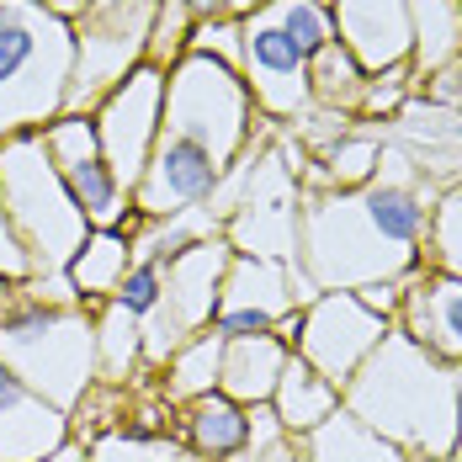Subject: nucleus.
Returning a JSON list of instances; mask_svg holds the SVG:
<instances>
[{"label":"nucleus","instance_id":"nucleus-1","mask_svg":"<svg viewBox=\"0 0 462 462\" xmlns=\"http://www.w3.org/2000/svg\"><path fill=\"white\" fill-rule=\"evenodd\" d=\"M430 208H436V186L388 149L367 186L303 191L292 266L314 282V292H356L372 282H404L425 261Z\"/></svg>","mask_w":462,"mask_h":462},{"label":"nucleus","instance_id":"nucleus-2","mask_svg":"<svg viewBox=\"0 0 462 462\" xmlns=\"http://www.w3.org/2000/svg\"><path fill=\"white\" fill-rule=\"evenodd\" d=\"M261 128L266 117L255 112L234 64L208 53H181L165 69L160 143L134 186V213L171 218L186 208H208Z\"/></svg>","mask_w":462,"mask_h":462},{"label":"nucleus","instance_id":"nucleus-3","mask_svg":"<svg viewBox=\"0 0 462 462\" xmlns=\"http://www.w3.org/2000/svg\"><path fill=\"white\" fill-rule=\"evenodd\" d=\"M340 410L388 436L404 457H452L462 430L457 367L425 356L410 335L388 329L356 377L340 388Z\"/></svg>","mask_w":462,"mask_h":462},{"label":"nucleus","instance_id":"nucleus-4","mask_svg":"<svg viewBox=\"0 0 462 462\" xmlns=\"http://www.w3.org/2000/svg\"><path fill=\"white\" fill-rule=\"evenodd\" d=\"M75 80V22L43 0H0V143L64 117Z\"/></svg>","mask_w":462,"mask_h":462},{"label":"nucleus","instance_id":"nucleus-5","mask_svg":"<svg viewBox=\"0 0 462 462\" xmlns=\"http://www.w3.org/2000/svg\"><path fill=\"white\" fill-rule=\"evenodd\" d=\"M335 43L324 0H272L239 22V80L272 128H298L314 112L309 64Z\"/></svg>","mask_w":462,"mask_h":462},{"label":"nucleus","instance_id":"nucleus-6","mask_svg":"<svg viewBox=\"0 0 462 462\" xmlns=\"http://www.w3.org/2000/svg\"><path fill=\"white\" fill-rule=\"evenodd\" d=\"M0 362L43 404L69 415L96 388V314L75 298H38L22 287L0 314Z\"/></svg>","mask_w":462,"mask_h":462},{"label":"nucleus","instance_id":"nucleus-7","mask_svg":"<svg viewBox=\"0 0 462 462\" xmlns=\"http://www.w3.org/2000/svg\"><path fill=\"white\" fill-rule=\"evenodd\" d=\"M272 123L239 154L224 186L213 191V218L224 224V245L234 255L261 261H298V224H303V181L277 143H266Z\"/></svg>","mask_w":462,"mask_h":462},{"label":"nucleus","instance_id":"nucleus-8","mask_svg":"<svg viewBox=\"0 0 462 462\" xmlns=\"http://www.w3.org/2000/svg\"><path fill=\"white\" fill-rule=\"evenodd\" d=\"M0 197H5V213L22 234L27 255H32V282L64 277L69 261L80 255L91 224L75 208L64 176L53 171V160L43 149V128L0 143Z\"/></svg>","mask_w":462,"mask_h":462},{"label":"nucleus","instance_id":"nucleus-9","mask_svg":"<svg viewBox=\"0 0 462 462\" xmlns=\"http://www.w3.org/2000/svg\"><path fill=\"white\" fill-rule=\"evenodd\" d=\"M160 0H91L75 16V80L64 112L91 117L101 96L117 80H128V69H139L149 59V32H154Z\"/></svg>","mask_w":462,"mask_h":462},{"label":"nucleus","instance_id":"nucleus-10","mask_svg":"<svg viewBox=\"0 0 462 462\" xmlns=\"http://www.w3.org/2000/svg\"><path fill=\"white\" fill-rule=\"evenodd\" d=\"M229 261H234V250L224 245V234H218V239L191 245L186 255H176L165 266V298L143 319V372H160L171 362V351H181L191 335L213 329Z\"/></svg>","mask_w":462,"mask_h":462},{"label":"nucleus","instance_id":"nucleus-11","mask_svg":"<svg viewBox=\"0 0 462 462\" xmlns=\"http://www.w3.org/2000/svg\"><path fill=\"white\" fill-rule=\"evenodd\" d=\"M388 329H393V319L372 314L356 292H319L314 303L298 309V324H292L287 346H292V356H303L319 372L324 383L346 388Z\"/></svg>","mask_w":462,"mask_h":462},{"label":"nucleus","instance_id":"nucleus-12","mask_svg":"<svg viewBox=\"0 0 462 462\" xmlns=\"http://www.w3.org/2000/svg\"><path fill=\"white\" fill-rule=\"evenodd\" d=\"M160 117H165V69L160 64L128 69V80H117L91 112L96 143H101L106 165L117 171V181L128 186V197H134L143 165L160 143Z\"/></svg>","mask_w":462,"mask_h":462},{"label":"nucleus","instance_id":"nucleus-13","mask_svg":"<svg viewBox=\"0 0 462 462\" xmlns=\"http://www.w3.org/2000/svg\"><path fill=\"white\" fill-rule=\"evenodd\" d=\"M43 149H48V160H53V171L64 176V186H69L75 208L86 213V224L91 229H123L134 197H128V186L117 181V171L106 165L91 117H80V112L53 117L43 128Z\"/></svg>","mask_w":462,"mask_h":462},{"label":"nucleus","instance_id":"nucleus-14","mask_svg":"<svg viewBox=\"0 0 462 462\" xmlns=\"http://www.w3.org/2000/svg\"><path fill=\"white\" fill-rule=\"evenodd\" d=\"M298 314L292 292V266L287 261H261V255H234L224 272V298L213 314V335L239 340V335H277V324Z\"/></svg>","mask_w":462,"mask_h":462},{"label":"nucleus","instance_id":"nucleus-15","mask_svg":"<svg viewBox=\"0 0 462 462\" xmlns=\"http://www.w3.org/2000/svg\"><path fill=\"white\" fill-rule=\"evenodd\" d=\"M335 43L367 75L410 69L415 64V16L410 0H329Z\"/></svg>","mask_w":462,"mask_h":462},{"label":"nucleus","instance_id":"nucleus-16","mask_svg":"<svg viewBox=\"0 0 462 462\" xmlns=\"http://www.w3.org/2000/svg\"><path fill=\"white\" fill-rule=\"evenodd\" d=\"M393 329L410 335L425 356L462 367V277H447L436 266H415L399 292Z\"/></svg>","mask_w":462,"mask_h":462},{"label":"nucleus","instance_id":"nucleus-17","mask_svg":"<svg viewBox=\"0 0 462 462\" xmlns=\"http://www.w3.org/2000/svg\"><path fill=\"white\" fill-rule=\"evenodd\" d=\"M69 441V415L43 404L0 362V462H48Z\"/></svg>","mask_w":462,"mask_h":462},{"label":"nucleus","instance_id":"nucleus-18","mask_svg":"<svg viewBox=\"0 0 462 462\" xmlns=\"http://www.w3.org/2000/svg\"><path fill=\"white\" fill-rule=\"evenodd\" d=\"M176 441L186 447L191 462H229L245 441H250V410L234 404L229 393H202L181 404V420H176Z\"/></svg>","mask_w":462,"mask_h":462},{"label":"nucleus","instance_id":"nucleus-19","mask_svg":"<svg viewBox=\"0 0 462 462\" xmlns=\"http://www.w3.org/2000/svg\"><path fill=\"white\" fill-rule=\"evenodd\" d=\"M287 356H292V346L282 335H239V340H224L218 393H229L234 404H245V410L272 404Z\"/></svg>","mask_w":462,"mask_h":462},{"label":"nucleus","instance_id":"nucleus-20","mask_svg":"<svg viewBox=\"0 0 462 462\" xmlns=\"http://www.w3.org/2000/svg\"><path fill=\"white\" fill-rule=\"evenodd\" d=\"M128 266H134V239L123 229H91L86 234V245H80V255L69 261V292H75V303H86V309H106L112 303V292L123 287L128 277Z\"/></svg>","mask_w":462,"mask_h":462},{"label":"nucleus","instance_id":"nucleus-21","mask_svg":"<svg viewBox=\"0 0 462 462\" xmlns=\"http://www.w3.org/2000/svg\"><path fill=\"white\" fill-rule=\"evenodd\" d=\"M335 410H340V388L324 383L303 356H287V367H282V377H277V393H272V415H277L292 436H309V430L324 425Z\"/></svg>","mask_w":462,"mask_h":462},{"label":"nucleus","instance_id":"nucleus-22","mask_svg":"<svg viewBox=\"0 0 462 462\" xmlns=\"http://www.w3.org/2000/svg\"><path fill=\"white\" fill-rule=\"evenodd\" d=\"M303 447H309V462H410L388 436L362 425L351 410H335L324 425H314Z\"/></svg>","mask_w":462,"mask_h":462},{"label":"nucleus","instance_id":"nucleus-23","mask_svg":"<svg viewBox=\"0 0 462 462\" xmlns=\"http://www.w3.org/2000/svg\"><path fill=\"white\" fill-rule=\"evenodd\" d=\"M367 69L346 53L340 43H324L309 64V91H314V112H329L340 123H356L362 96H367Z\"/></svg>","mask_w":462,"mask_h":462},{"label":"nucleus","instance_id":"nucleus-24","mask_svg":"<svg viewBox=\"0 0 462 462\" xmlns=\"http://www.w3.org/2000/svg\"><path fill=\"white\" fill-rule=\"evenodd\" d=\"M134 372H143V324L117 303H106L96 309V383L128 388Z\"/></svg>","mask_w":462,"mask_h":462},{"label":"nucleus","instance_id":"nucleus-25","mask_svg":"<svg viewBox=\"0 0 462 462\" xmlns=\"http://www.w3.org/2000/svg\"><path fill=\"white\" fill-rule=\"evenodd\" d=\"M415 16V64L420 75H441L462 59V0H410Z\"/></svg>","mask_w":462,"mask_h":462},{"label":"nucleus","instance_id":"nucleus-26","mask_svg":"<svg viewBox=\"0 0 462 462\" xmlns=\"http://www.w3.org/2000/svg\"><path fill=\"white\" fill-rule=\"evenodd\" d=\"M218 367H224V335H213V329L191 335L181 351H171V362L160 367V377H165V399L181 410V404H191V399L213 393V388H218Z\"/></svg>","mask_w":462,"mask_h":462},{"label":"nucleus","instance_id":"nucleus-27","mask_svg":"<svg viewBox=\"0 0 462 462\" xmlns=\"http://www.w3.org/2000/svg\"><path fill=\"white\" fill-rule=\"evenodd\" d=\"M420 266H436L447 277H462V181L436 191L430 229H425V261Z\"/></svg>","mask_w":462,"mask_h":462},{"label":"nucleus","instance_id":"nucleus-28","mask_svg":"<svg viewBox=\"0 0 462 462\" xmlns=\"http://www.w3.org/2000/svg\"><path fill=\"white\" fill-rule=\"evenodd\" d=\"M229 462H309V447H303V436H292L272 415V404H255L250 410V441Z\"/></svg>","mask_w":462,"mask_h":462},{"label":"nucleus","instance_id":"nucleus-29","mask_svg":"<svg viewBox=\"0 0 462 462\" xmlns=\"http://www.w3.org/2000/svg\"><path fill=\"white\" fill-rule=\"evenodd\" d=\"M86 462H191L176 436H128V430H101L86 441Z\"/></svg>","mask_w":462,"mask_h":462},{"label":"nucleus","instance_id":"nucleus-30","mask_svg":"<svg viewBox=\"0 0 462 462\" xmlns=\"http://www.w3.org/2000/svg\"><path fill=\"white\" fill-rule=\"evenodd\" d=\"M160 298H165V266H160V261H134L128 277H123V287L112 292V303H117L123 314H134L139 324L160 309Z\"/></svg>","mask_w":462,"mask_h":462},{"label":"nucleus","instance_id":"nucleus-31","mask_svg":"<svg viewBox=\"0 0 462 462\" xmlns=\"http://www.w3.org/2000/svg\"><path fill=\"white\" fill-rule=\"evenodd\" d=\"M186 53H208V59H224L239 69V16H218V22H197Z\"/></svg>","mask_w":462,"mask_h":462},{"label":"nucleus","instance_id":"nucleus-32","mask_svg":"<svg viewBox=\"0 0 462 462\" xmlns=\"http://www.w3.org/2000/svg\"><path fill=\"white\" fill-rule=\"evenodd\" d=\"M0 277L5 282H32V255L22 245V234L5 213V197H0Z\"/></svg>","mask_w":462,"mask_h":462},{"label":"nucleus","instance_id":"nucleus-33","mask_svg":"<svg viewBox=\"0 0 462 462\" xmlns=\"http://www.w3.org/2000/svg\"><path fill=\"white\" fill-rule=\"evenodd\" d=\"M399 292H404V282H372V287H356V298L367 303L372 314H383V319L399 314Z\"/></svg>","mask_w":462,"mask_h":462},{"label":"nucleus","instance_id":"nucleus-34","mask_svg":"<svg viewBox=\"0 0 462 462\" xmlns=\"http://www.w3.org/2000/svg\"><path fill=\"white\" fill-rule=\"evenodd\" d=\"M48 462H86V447H80V441L69 436V441H64V447H59V452H53Z\"/></svg>","mask_w":462,"mask_h":462},{"label":"nucleus","instance_id":"nucleus-35","mask_svg":"<svg viewBox=\"0 0 462 462\" xmlns=\"http://www.w3.org/2000/svg\"><path fill=\"white\" fill-rule=\"evenodd\" d=\"M43 5H53L59 16H69V22H75V16H80V11H86L91 0H43Z\"/></svg>","mask_w":462,"mask_h":462},{"label":"nucleus","instance_id":"nucleus-36","mask_svg":"<svg viewBox=\"0 0 462 462\" xmlns=\"http://www.w3.org/2000/svg\"><path fill=\"white\" fill-rule=\"evenodd\" d=\"M261 5H272V0H229V16L245 22V16H250V11H261Z\"/></svg>","mask_w":462,"mask_h":462},{"label":"nucleus","instance_id":"nucleus-37","mask_svg":"<svg viewBox=\"0 0 462 462\" xmlns=\"http://www.w3.org/2000/svg\"><path fill=\"white\" fill-rule=\"evenodd\" d=\"M457 393H462V367H457ZM452 457L462 462V430H457V452H452Z\"/></svg>","mask_w":462,"mask_h":462},{"label":"nucleus","instance_id":"nucleus-38","mask_svg":"<svg viewBox=\"0 0 462 462\" xmlns=\"http://www.w3.org/2000/svg\"><path fill=\"white\" fill-rule=\"evenodd\" d=\"M410 462H457V457H410Z\"/></svg>","mask_w":462,"mask_h":462},{"label":"nucleus","instance_id":"nucleus-39","mask_svg":"<svg viewBox=\"0 0 462 462\" xmlns=\"http://www.w3.org/2000/svg\"><path fill=\"white\" fill-rule=\"evenodd\" d=\"M452 139H457V143H462V117H457V123H452Z\"/></svg>","mask_w":462,"mask_h":462},{"label":"nucleus","instance_id":"nucleus-40","mask_svg":"<svg viewBox=\"0 0 462 462\" xmlns=\"http://www.w3.org/2000/svg\"><path fill=\"white\" fill-rule=\"evenodd\" d=\"M457 69H462V59H457Z\"/></svg>","mask_w":462,"mask_h":462}]
</instances>
